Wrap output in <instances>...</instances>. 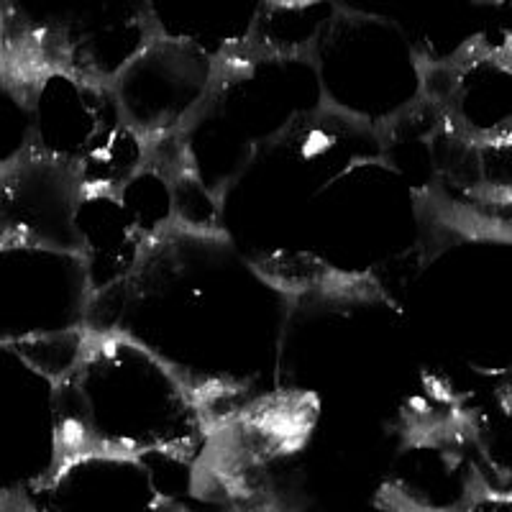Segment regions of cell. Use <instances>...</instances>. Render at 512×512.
I'll list each match as a JSON object with an SVG mask.
<instances>
[{
    "label": "cell",
    "mask_w": 512,
    "mask_h": 512,
    "mask_svg": "<svg viewBox=\"0 0 512 512\" xmlns=\"http://www.w3.org/2000/svg\"><path fill=\"white\" fill-rule=\"evenodd\" d=\"M292 295L221 231L172 226L128 280L93 297L88 331L152 351L216 425L277 397Z\"/></svg>",
    "instance_id": "cell-1"
},
{
    "label": "cell",
    "mask_w": 512,
    "mask_h": 512,
    "mask_svg": "<svg viewBox=\"0 0 512 512\" xmlns=\"http://www.w3.org/2000/svg\"><path fill=\"white\" fill-rule=\"evenodd\" d=\"M277 397L402 436L464 423L461 402L425 369L400 308L372 282L320 280L295 290Z\"/></svg>",
    "instance_id": "cell-2"
},
{
    "label": "cell",
    "mask_w": 512,
    "mask_h": 512,
    "mask_svg": "<svg viewBox=\"0 0 512 512\" xmlns=\"http://www.w3.org/2000/svg\"><path fill=\"white\" fill-rule=\"evenodd\" d=\"M400 308L431 377L461 408L512 372V236L441 210L413 262L377 287Z\"/></svg>",
    "instance_id": "cell-3"
},
{
    "label": "cell",
    "mask_w": 512,
    "mask_h": 512,
    "mask_svg": "<svg viewBox=\"0 0 512 512\" xmlns=\"http://www.w3.org/2000/svg\"><path fill=\"white\" fill-rule=\"evenodd\" d=\"M54 405L64 456H203L213 443V420L195 392L121 333L88 331L77 359L54 379Z\"/></svg>",
    "instance_id": "cell-4"
},
{
    "label": "cell",
    "mask_w": 512,
    "mask_h": 512,
    "mask_svg": "<svg viewBox=\"0 0 512 512\" xmlns=\"http://www.w3.org/2000/svg\"><path fill=\"white\" fill-rule=\"evenodd\" d=\"M382 157L377 128L323 108L256 154L221 192V233L287 290L320 282L305 228L318 192L351 164Z\"/></svg>",
    "instance_id": "cell-5"
},
{
    "label": "cell",
    "mask_w": 512,
    "mask_h": 512,
    "mask_svg": "<svg viewBox=\"0 0 512 512\" xmlns=\"http://www.w3.org/2000/svg\"><path fill=\"white\" fill-rule=\"evenodd\" d=\"M326 108L308 54L246 47L218 59L216 80L180 128L187 167L216 198L269 144Z\"/></svg>",
    "instance_id": "cell-6"
},
{
    "label": "cell",
    "mask_w": 512,
    "mask_h": 512,
    "mask_svg": "<svg viewBox=\"0 0 512 512\" xmlns=\"http://www.w3.org/2000/svg\"><path fill=\"white\" fill-rule=\"evenodd\" d=\"M438 216L382 157L364 159L318 192L305 249L320 280L379 285L418 254Z\"/></svg>",
    "instance_id": "cell-7"
},
{
    "label": "cell",
    "mask_w": 512,
    "mask_h": 512,
    "mask_svg": "<svg viewBox=\"0 0 512 512\" xmlns=\"http://www.w3.org/2000/svg\"><path fill=\"white\" fill-rule=\"evenodd\" d=\"M0 77L31 93L49 72L113 85L157 36L149 0H0Z\"/></svg>",
    "instance_id": "cell-8"
},
{
    "label": "cell",
    "mask_w": 512,
    "mask_h": 512,
    "mask_svg": "<svg viewBox=\"0 0 512 512\" xmlns=\"http://www.w3.org/2000/svg\"><path fill=\"white\" fill-rule=\"evenodd\" d=\"M90 308L93 285L80 256L0 244V344L57 379L80 354Z\"/></svg>",
    "instance_id": "cell-9"
},
{
    "label": "cell",
    "mask_w": 512,
    "mask_h": 512,
    "mask_svg": "<svg viewBox=\"0 0 512 512\" xmlns=\"http://www.w3.org/2000/svg\"><path fill=\"white\" fill-rule=\"evenodd\" d=\"M331 111L382 128L425 98V70L390 21L338 11L310 49Z\"/></svg>",
    "instance_id": "cell-10"
},
{
    "label": "cell",
    "mask_w": 512,
    "mask_h": 512,
    "mask_svg": "<svg viewBox=\"0 0 512 512\" xmlns=\"http://www.w3.org/2000/svg\"><path fill=\"white\" fill-rule=\"evenodd\" d=\"M62 459L54 377L0 344V502H36Z\"/></svg>",
    "instance_id": "cell-11"
},
{
    "label": "cell",
    "mask_w": 512,
    "mask_h": 512,
    "mask_svg": "<svg viewBox=\"0 0 512 512\" xmlns=\"http://www.w3.org/2000/svg\"><path fill=\"white\" fill-rule=\"evenodd\" d=\"M218 59L185 41L154 36L113 80L123 118L146 141H162L200 108L216 80Z\"/></svg>",
    "instance_id": "cell-12"
},
{
    "label": "cell",
    "mask_w": 512,
    "mask_h": 512,
    "mask_svg": "<svg viewBox=\"0 0 512 512\" xmlns=\"http://www.w3.org/2000/svg\"><path fill=\"white\" fill-rule=\"evenodd\" d=\"M36 502L41 512H182L157 451L64 456Z\"/></svg>",
    "instance_id": "cell-13"
},
{
    "label": "cell",
    "mask_w": 512,
    "mask_h": 512,
    "mask_svg": "<svg viewBox=\"0 0 512 512\" xmlns=\"http://www.w3.org/2000/svg\"><path fill=\"white\" fill-rule=\"evenodd\" d=\"M80 172L72 164L31 149L0 172L3 244H29L77 254L75 216L82 200ZM80 256V254H77Z\"/></svg>",
    "instance_id": "cell-14"
},
{
    "label": "cell",
    "mask_w": 512,
    "mask_h": 512,
    "mask_svg": "<svg viewBox=\"0 0 512 512\" xmlns=\"http://www.w3.org/2000/svg\"><path fill=\"white\" fill-rule=\"evenodd\" d=\"M34 152L80 169L126 126L113 85L49 72L31 88Z\"/></svg>",
    "instance_id": "cell-15"
},
{
    "label": "cell",
    "mask_w": 512,
    "mask_h": 512,
    "mask_svg": "<svg viewBox=\"0 0 512 512\" xmlns=\"http://www.w3.org/2000/svg\"><path fill=\"white\" fill-rule=\"evenodd\" d=\"M390 484L402 512H459L482 495L464 423L405 438L392 461Z\"/></svg>",
    "instance_id": "cell-16"
},
{
    "label": "cell",
    "mask_w": 512,
    "mask_h": 512,
    "mask_svg": "<svg viewBox=\"0 0 512 512\" xmlns=\"http://www.w3.org/2000/svg\"><path fill=\"white\" fill-rule=\"evenodd\" d=\"M425 95L477 146L512 136V41L479 44L454 64L428 70Z\"/></svg>",
    "instance_id": "cell-17"
},
{
    "label": "cell",
    "mask_w": 512,
    "mask_h": 512,
    "mask_svg": "<svg viewBox=\"0 0 512 512\" xmlns=\"http://www.w3.org/2000/svg\"><path fill=\"white\" fill-rule=\"evenodd\" d=\"M75 231L77 254L88 269L93 297L128 280L152 246L118 192H82Z\"/></svg>",
    "instance_id": "cell-18"
},
{
    "label": "cell",
    "mask_w": 512,
    "mask_h": 512,
    "mask_svg": "<svg viewBox=\"0 0 512 512\" xmlns=\"http://www.w3.org/2000/svg\"><path fill=\"white\" fill-rule=\"evenodd\" d=\"M157 36L203 49L213 59L251 44L269 0H149Z\"/></svg>",
    "instance_id": "cell-19"
},
{
    "label": "cell",
    "mask_w": 512,
    "mask_h": 512,
    "mask_svg": "<svg viewBox=\"0 0 512 512\" xmlns=\"http://www.w3.org/2000/svg\"><path fill=\"white\" fill-rule=\"evenodd\" d=\"M126 208L131 210L134 221L141 231L149 236V241L162 239L172 226H177L175 216V190L172 180L159 167L154 159H149L146 167H141L121 190H116Z\"/></svg>",
    "instance_id": "cell-20"
},
{
    "label": "cell",
    "mask_w": 512,
    "mask_h": 512,
    "mask_svg": "<svg viewBox=\"0 0 512 512\" xmlns=\"http://www.w3.org/2000/svg\"><path fill=\"white\" fill-rule=\"evenodd\" d=\"M34 149L31 95L0 77V172Z\"/></svg>",
    "instance_id": "cell-21"
},
{
    "label": "cell",
    "mask_w": 512,
    "mask_h": 512,
    "mask_svg": "<svg viewBox=\"0 0 512 512\" xmlns=\"http://www.w3.org/2000/svg\"><path fill=\"white\" fill-rule=\"evenodd\" d=\"M459 512H512V495H500V492H482L474 497Z\"/></svg>",
    "instance_id": "cell-22"
},
{
    "label": "cell",
    "mask_w": 512,
    "mask_h": 512,
    "mask_svg": "<svg viewBox=\"0 0 512 512\" xmlns=\"http://www.w3.org/2000/svg\"><path fill=\"white\" fill-rule=\"evenodd\" d=\"M241 512H272V510H267V507H251V510H241Z\"/></svg>",
    "instance_id": "cell-23"
},
{
    "label": "cell",
    "mask_w": 512,
    "mask_h": 512,
    "mask_svg": "<svg viewBox=\"0 0 512 512\" xmlns=\"http://www.w3.org/2000/svg\"><path fill=\"white\" fill-rule=\"evenodd\" d=\"M0 244H3V236H0Z\"/></svg>",
    "instance_id": "cell-24"
}]
</instances>
